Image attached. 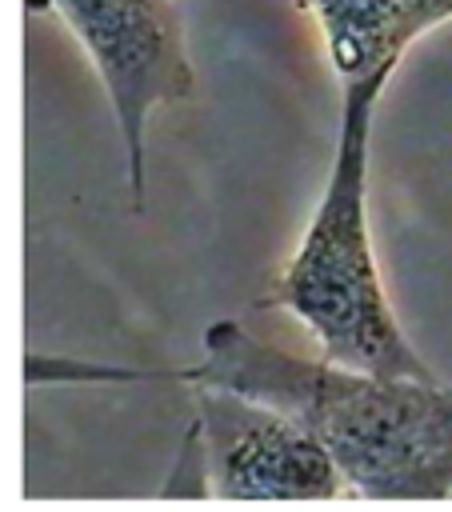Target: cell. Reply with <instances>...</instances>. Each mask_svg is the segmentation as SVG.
I'll use <instances>...</instances> for the list:
<instances>
[{"mask_svg":"<svg viewBox=\"0 0 452 512\" xmlns=\"http://www.w3.org/2000/svg\"><path fill=\"white\" fill-rule=\"evenodd\" d=\"M444 20H452V0H420V4L412 8L408 24H404V44L420 40L424 32H432V28L444 24Z\"/></svg>","mask_w":452,"mask_h":512,"instance_id":"cell-6","label":"cell"},{"mask_svg":"<svg viewBox=\"0 0 452 512\" xmlns=\"http://www.w3.org/2000/svg\"><path fill=\"white\" fill-rule=\"evenodd\" d=\"M324 32L328 64L340 84L392 76L404 56V24L420 0H304Z\"/></svg>","mask_w":452,"mask_h":512,"instance_id":"cell-5","label":"cell"},{"mask_svg":"<svg viewBox=\"0 0 452 512\" xmlns=\"http://www.w3.org/2000/svg\"><path fill=\"white\" fill-rule=\"evenodd\" d=\"M172 380L232 388L296 416L336 460L352 496H452V388L416 376H380L340 360H308L252 336L236 320L204 328L200 364Z\"/></svg>","mask_w":452,"mask_h":512,"instance_id":"cell-1","label":"cell"},{"mask_svg":"<svg viewBox=\"0 0 452 512\" xmlns=\"http://www.w3.org/2000/svg\"><path fill=\"white\" fill-rule=\"evenodd\" d=\"M204 440V480L220 500H336L352 496L332 452L284 408L192 384Z\"/></svg>","mask_w":452,"mask_h":512,"instance_id":"cell-4","label":"cell"},{"mask_svg":"<svg viewBox=\"0 0 452 512\" xmlns=\"http://www.w3.org/2000/svg\"><path fill=\"white\" fill-rule=\"evenodd\" d=\"M84 44L128 160L132 200H144V124L156 108L196 96V72L184 48L172 0H44Z\"/></svg>","mask_w":452,"mask_h":512,"instance_id":"cell-3","label":"cell"},{"mask_svg":"<svg viewBox=\"0 0 452 512\" xmlns=\"http://www.w3.org/2000/svg\"><path fill=\"white\" fill-rule=\"evenodd\" d=\"M388 76L344 84L336 160L304 240L276 276L268 304L288 308L328 360L380 376L432 380V368L404 336L368 236V140L372 112Z\"/></svg>","mask_w":452,"mask_h":512,"instance_id":"cell-2","label":"cell"}]
</instances>
